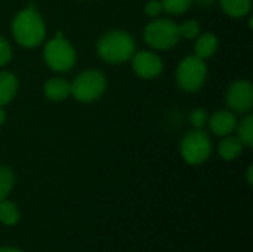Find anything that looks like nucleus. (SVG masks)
<instances>
[{
	"label": "nucleus",
	"instance_id": "26",
	"mask_svg": "<svg viewBox=\"0 0 253 252\" xmlns=\"http://www.w3.org/2000/svg\"><path fill=\"white\" fill-rule=\"evenodd\" d=\"M0 252H21L16 248H0Z\"/></svg>",
	"mask_w": 253,
	"mask_h": 252
},
{
	"label": "nucleus",
	"instance_id": "2",
	"mask_svg": "<svg viewBox=\"0 0 253 252\" xmlns=\"http://www.w3.org/2000/svg\"><path fill=\"white\" fill-rule=\"evenodd\" d=\"M98 55L108 64H122L129 61L135 53L133 37L123 30L105 33L96 45Z\"/></svg>",
	"mask_w": 253,
	"mask_h": 252
},
{
	"label": "nucleus",
	"instance_id": "17",
	"mask_svg": "<svg viewBox=\"0 0 253 252\" xmlns=\"http://www.w3.org/2000/svg\"><path fill=\"white\" fill-rule=\"evenodd\" d=\"M237 138L242 141L243 146L252 147L253 144V116H246L237 126Z\"/></svg>",
	"mask_w": 253,
	"mask_h": 252
},
{
	"label": "nucleus",
	"instance_id": "15",
	"mask_svg": "<svg viewBox=\"0 0 253 252\" xmlns=\"http://www.w3.org/2000/svg\"><path fill=\"white\" fill-rule=\"evenodd\" d=\"M222 10L233 18H242L251 12L252 0H219Z\"/></svg>",
	"mask_w": 253,
	"mask_h": 252
},
{
	"label": "nucleus",
	"instance_id": "22",
	"mask_svg": "<svg viewBox=\"0 0 253 252\" xmlns=\"http://www.w3.org/2000/svg\"><path fill=\"white\" fill-rule=\"evenodd\" d=\"M12 58V48L9 45V42L0 36V67L6 65Z\"/></svg>",
	"mask_w": 253,
	"mask_h": 252
},
{
	"label": "nucleus",
	"instance_id": "8",
	"mask_svg": "<svg viewBox=\"0 0 253 252\" xmlns=\"http://www.w3.org/2000/svg\"><path fill=\"white\" fill-rule=\"evenodd\" d=\"M227 107L234 113H248L253 105V86L249 80H236L225 95Z\"/></svg>",
	"mask_w": 253,
	"mask_h": 252
},
{
	"label": "nucleus",
	"instance_id": "9",
	"mask_svg": "<svg viewBox=\"0 0 253 252\" xmlns=\"http://www.w3.org/2000/svg\"><path fill=\"white\" fill-rule=\"evenodd\" d=\"M132 67L133 71L142 79H154L163 71V61L159 55L150 50H141L133 53Z\"/></svg>",
	"mask_w": 253,
	"mask_h": 252
},
{
	"label": "nucleus",
	"instance_id": "5",
	"mask_svg": "<svg viewBox=\"0 0 253 252\" xmlns=\"http://www.w3.org/2000/svg\"><path fill=\"white\" fill-rule=\"evenodd\" d=\"M181 36L178 24L168 18H157L144 30V40L148 46L160 50L172 49L178 45Z\"/></svg>",
	"mask_w": 253,
	"mask_h": 252
},
{
	"label": "nucleus",
	"instance_id": "14",
	"mask_svg": "<svg viewBox=\"0 0 253 252\" xmlns=\"http://www.w3.org/2000/svg\"><path fill=\"white\" fill-rule=\"evenodd\" d=\"M243 150V144L242 141L237 138V137H231V135H227L221 144H219V156L224 159V160H234L240 156Z\"/></svg>",
	"mask_w": 253,
	"mask_h": 252
},
{
	"label": "nucleus",
	"instance_id": "20",
	"mask_svg": "<svg viewBox=\"0 0 253 252\" xmlns=\"http://www.w3.org/2000/svg\"><path fill=\"white\" fill-rule=\"evenodd\" d=\"M179 28V36L184 39H196L200 34V24L194 19H188L185 22H182L181 25H178Z\"/></svg>",
	"mask_w": 253,
	"mask_h": 252
},
{
	"label": "nucleus",
	"instance_id": "4",
	"mask_svg": "<svg viewBox=\"0 0 253 252\" xmlns=\"http://www.w3.org/2000/svg\"><path fill=\"white\" fill-rule=\"evenodd\" d=\"M71 95L80 102H93L102 97L107 88V79L99 70L82 71L70 83Z\"/></svg>",
	"mask_w": 253,
	"mask_h": 252
},
{
	"label": "nucleus",
	"instance_id": "11",
	"mask_svg": "<svg viewBox=\"0 0 253 252\" xmlns=\"http://www.w3.org/2000/svg\"><path fill=\"white\" fill-rule=\"evenodd\" d=\"M43 92L50 101H64L71 95V86L62 77H52L44 83Z\"/></svg>",
	"mask_w": 253,
	"mask_h": 252
},
{
	"label": "nucleus",
	"instance_id": "3",
	"mask_svg": "<svg viewBox=\"0 0 253 252\" xmlns=\"http://www.w3.org/2000/svg\"><path fill=\"white\" fill-rule=\"evenodd\" d=\"M44 62L53 71H70L76 64V50L61 31L52 37L43 49Z\"/></svg>",
	"mask_w": 253,
	"mask_h": 252
},
{
	"label": "nucleus",
	"instance_id": "25",
	"mask_svg": "<svg viewBox=\"0 0 253 252\" xmlns=\"http://www.w3.org/2000/svg\"><path fill=\"white\" fill-rule=\"evenodd\" d=\"M252 166H249V168H248V181H249V184H252Z\"/></svg>",
	"mask_w": 253,
	"mask_h": 252
},
{
	"label": "nucleus",
	"instance_id": "12",
	"mask_svg": "<svg viewBox=\"0 0 253 252\" xmlns=\"http://www.w3.org/2000/svg\"><path fill=\"white\" fill-rule=\"evenodd\" d=\"M18 92V79L10 71H0V107L9 104Z\"/></svg>",
	"mask_w": 253,
	"mask_h": 252
},
{
	"label": "nucleus",
	"instance_id": "16",
	"mask_svg": "<svg viewBox=\"0 0 253 252\" xmlns=\"http://www.w3.org/2000/svg\"><path fill=\"white\" fill-rule=\"evenodd\" d=\"M19 220V209L13 202L1 201L0 202V223L4 226H13Z\"/></svg>",
	"mask_w": 253,
	"mask_h": 252
},
{
	"label": "nucleus",
	"instance_id": "13",
	"mask_svg": "<svg viewBox=\"0 0 253 252\" xmlns=\"http://www.w3.org/2000/svg\"><path fill=\"white\" fill-rule=\"evenodd\" d=\"M218 50V37L213 33H205L197 36L196 40V56L202 59L211 58Z\"/></svg>",
	"mask_w": 253,
	"mask_h": 252
},
{
	"label": "nucleus",
	"instance_id": "24",
	"mask_svg": "<svg viewBox=\"0 0 253 252\" xmlns=\"http://www.w3.org/2000/svg\"><path fill=\"white\" fill-rule=\"evenodd\" d=\"M4 120H6V113H4L3 107H0V125H3Z\"/></svg>",
	"mask_w": 253,
	"mask_h": 252
},
{
	"label": "nucleus",
	"instance_id": "1",
	"mask_svg": "<svg viewBox=\"0 0 253 252\" xmlns=\"http://www.w3.org/2000/svg\"><path fill=\"white\" fill-rule=\"evenodd\" d=\"M12 34L16 43L22 48H37L46 37V25L40 12L28 4L21 9L12 21Z\"/></svg>",
	"mask_w": 253,
	"mask_h": 252
},
{
	"label": "nucleus",
	"instance_id": "7",
	"mask_svg": "<svg viewBox=\"0 0 253 252\" xmlns=\"http://www.w3.org/2000/svg\"><path fill=\"white\" fill-rule=\"evenodd\" d=\"M211 153H212L211 138L202 129L188 132L181 141V156L190 165H200L206 162Z\"/></svg>",
	"mask_w": 253,
	"mask_h": 252
},
{
	"label": "nucleus",
	"instance_id": "19",
	"mask_svg": "<svg viewBox=\"0 0 253 252\" xmlns=\"http://www.w3.org/2000/svg\"><path fill=\"white\" fill-rule=\"evenodd\" d=\"M160 1L163 6V12L169 15H181L187 12L193 4V0H160Z\"/></svg>",
	"mask_w": 253,
	"mask_h": 252
},
{
	"label": "nucleus",
	"instance_id": "23",
	"mask_svg": "<svg viewBox=\"0 0 253 252\" xmlns=\"http://www.w3.org/2000/svg\"><path fill=\"white\" fill-rule=\"evenodd\" d=\"M145 13L151 18H159L162 13H163V6H162V1L160 0H150L145 7H144Z\"/></svg>",
	"mask_w": 253,
	"mask_h": 252
},
{
	"label": "nucleus",
	"instance_id": "6",
	"mask_svg": "<svg viewBox=\"0 0 253 252\" xmlns=\"http://www.w3.org/2000/svg\"><path fill=\"white\" fill-rule=\"evenodd\" d=\"M208 77V65L205 59L188 55L185 56L176 70V82L181 89L187 92H197L206 82Z\"/></svg>",
	"mask_w": 253,
	"mask_h": 252
},
{
	"label": "nucleus",
	"instance_id": "18",
	"mask_svg": "<svg viewBox=\"0 0 253 252\" xmlns=\"http://www.w3.org/2000/svg\"><path fill=\"white\" fill-rule=\"evenodd\" d=\"M13 183H15L13 171L9 166L0 165V202L9 196V193L13 187Z\"/></svg>",
	"mask_w": 253,
	"mask_h": 252
},
{
	"label": "nucleus",
	"instance_id": "21",
	"mask_svg": "<svg viewBox=\"0 0 253 252\" xmlns=\"http://www.w3.org/2000/svg\"><path fill=\"white\" fill-rule=\"evenodd\" d=\"M208 113L203 108H196L190 113V123L196 128V129H202L206 122H208Z\"/></svg>",
	"mask_w": 253,
	"mask_h": 252
},
{
	"label": "nucleus",
	"instance_id": "10",
	"mask_svg": "<svg viewBox=\"0 0 253 252\" xmlns=\"http://www.w3.org/2000/svg\"><path fill=\"white\" fill-rule=\"evenodd\" d=\"M211 131L219 137H227L231 135L236 131L237 126V119L233 111L230 110H221L212 114L211 119H208Z\"/></svg>",
	"mask_w": 253,
	"mask_h": 252
}]
</instances>
